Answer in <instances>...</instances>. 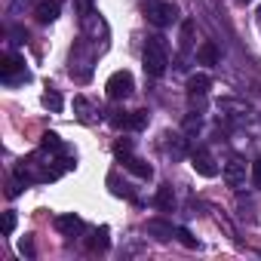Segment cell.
<instances>
[{
  "instance_id": "obj_4",
  "label": "cell",
  "mask_w": 261,
  "mask_h": 261,
  "mask_svg": "<svg viewBox=\"0 0 261 261\" xmlns=\"http://www.w3.org/2000/svg\"><path fill=\"white\" fill-rule=\"evenodd\" d=\"M0 80L4 83H19V80H28V71H25V59L22 56H4V65H0Z\"/></svg>"
},
{
  "instance_id": "obj_9",
  "label": "cell",
  "mask_w": 261,
  "mask_h": 261,
  "mask_svg": "<svg viewBox=\"0 0 261 261\" xmlns=\"http://www.w3.org/2000/svg\"><path fill=\"white\" fill-rule=\"evenodd\" d=\"M145 230H148L151 237H157L160 243H166V240H172V237H175V227H172L169 221H163V218H148Z\"/></svg>"
},
{
  "instance_id": "obj_15",
  "label": "cell",
  "mask_w": 261,
  "mask_h": 261,
  "mask_svg": "<svg viewBox=\"0 0 261 261\" xmlns=\"http://www.w3.org/2000/svg\"><path fill=\"white\" fill-rule=\"evenodd\" d=\"M92 252H105L108 246H111V240H108V227H98L92 237H89V243H86Z\"/></svg>"
},
{
  "instance_id": "obj_24",
  "label": "cell",
  "mask_w": 261,
  "mask_h": 261,
  "mask_svg": "<svg viewBox=\"0 0 261 261\" xmlns=\"http://www.w3.org/2000/svg\"><path fill=\"white\" fill-rule=\"evenodd\" d=\"M19 252H22V255H34V243H31V240L25 237V240L19 243Z\"/></svg>"
},
{
  "instance_id": "obj_5",
  "label": "cell",
  "mask_w": 261,
  "mask_h": 261,
  "mask_svg": "<svg viewBox=\"0 0 261 261\" xmlns=\"http://www.w3.org/2000/svg\"><path fill=\"white\" fill-rule=\"evenodd\" d=\"M191 166H194V172L203 175V178H215V175H218V163H215V157H212L206 148H200V151L191 154Z\"/></svg>"
},
{
  "instance_id": "obj_25",
  "label": "cell",
  "mask_w": 261,
  "mask_h": 261,
  "mask_svg": "<svg viewBox=\"0 0 261 261\" xmlns=\"http://www.w3.org/2000/svg\"><path fill=\"white\" fill-rule=\"evenodd\" d=\"M89 7H92V0H77V10H80L83 16H92V13H89Z\"/></svg>"
},
{
  "instance_id": "obj_6",
  "label": "cell",
  "mask_w": 261,
  "mask_h": 261,
  "mask_svg": "<svg viewBox=\"0 0 261 261\" xmlns=\"http://www.w3.org/2000/svg\"><path fill=\"white\" fill-rule=\"evenodd\" d=\"M117 160H120V166H123V169H129L133 175H139V178H145V181L154 175L151 163H145V160H139V157H133V154H117Z\"/></svg>"
},
{
  "instance_id": "obj_20",
  "label": "cell",
  "mask_w": 261,
  "mask_h": 261,
  "mask_svg": "<svg viewBox=\"0 0 261 261\" xmlns=\"http://www.w3.org/2000/svg\"><path fill=\"white\" fill-rule=\"evenodd\" d=\"M175 240H178L181 246H188V249H197V240L191 237V230H188V227H175Z\"/></svg>"
},
{
  "instance_id": "obj_10",
  "label": "cell",
  "mask_w": 261,
  "mask_h": 261,
  "mask_svg": "<svg viewBox=\"0 0 261 261\" xmlns=\"http://www.w3.org/2000/svg\"><path fill=\"white\" fill-rule=\"evenodd\" d=\"M56 230L59 233H65V237H74L77 230H83V221H80V215H59L56 218Z\"/></svg>"
},
{
  "instance_id": "obj_23",
  "label": "cell",
  "mask_w": 261,
  "mask_h": 261,
  "mask_svg": "<svg viewBox=\"0 0 261 261\" xmlns=\"http://www.w3.org/2000/svg\"><path fill=\"white\" fill-rule=\"evenodd\" d=\"M252 185H255V188H261V157L252 163Z\"/></svg>"
},
{
  "instance_id": "obj_16",
  "label": "cell",
  "mask_w": 261,
  "mask_h": 261,
  "mask_svg": "<svg viewBox=\"0 0 261 261\" xmlns=\"http://www.w3.org/2000/svg\"><path fill=\"white\" fill-rule=\"evenodd\" d=\"M108 123L114 129H129V123H133V111H111Z\"/></svg>"
},
{
  "instance_id": "obj_19",
  "label": "cell",
  "mask_w": 261,
  "mask_h": 261,
  "mask_svg": "<svg viewBox=\"0 0 261 261\" xmlns=\"http://www.w3.org/2000/svg\"><path fill=\"white\" fill-rule=\"evenodd\" d=\"M74 111H77V117H80L83 123H89V120H92V108H89V101H86L83 95H77V98H74Z\"/></svg>"
},
{
  "instance_id": "obj_11",
  "label": "cell",
  "mask_w": 261,
  "mask_h": 261,
  "mask_svg": "<svg viewBox=\"0 0 261 261\" xmlns=\"http://www.w3.org/2000/svg\"><path fill=\"white\" fill-rule=\"evenodd\" d=\"M209 89H212L209 74H191L188 77V95H206Z\"/></svg>"
},
{
  "instance_id": "obj_14",
  "label": "cell",
  "mask_w": 261,
  "mask_h": 261,
  "mask_svg": "<svg viewBox=\"0 0 261 261\" xmlns=\"http://www.w3.org/2000/svg\"><path fill=\"white\" fill-rule=\"evenodd\" d=\"M197 62L200 65H215L218 62V49H215V43H200V49H197Z\"/></svg>"
},
{
  "instance_id": "obj_3",
  "label": "cell",
  "mask_w": 261,
  "mask_h": 261,
  "mask_svg": "<svg viewBox=\"0 0 261 261\" xmlns=\"http://www.w3.org/2000/svg\"><path fill=\"white\" fill-rule=\"evenodd\" d=\"M133 89H136V80H133V74H129V71H114L108 77V83H105V92H108L111 101L129 98V95H133Z\"/></svg>"
},
{
  "instance_id": "obj_17",
  "label": "cell",
  "mask_w": 261,
  "mask_h": 261,
  "mask_svg": "<svg viewBox=\"0 0 261 261\" xmlns=\"http://www.w3.org/2000/svg\"><path fill=\"white\" fill-rule=\"evenodd\" d=\"M43 105H46L49 111H56V114H59V111L65 108V101H62V95H59V92H56L53 86H49V89L43 92Z\"/></svg>"
},
{
  "instance_id": "obj_2",
  "label": "cell",
  "mask_w": 261,
  "mask_h": 261,
  "mask_svg": "<svg viewBox=\"0 0 261 261\" xmlns=\"http://www.w3.org/2000/svg\"><path fill=\"white\" fill-rule=\"evenodd\" d=\"M145 16H148L151 25L166 28V25L178 22V7L169 4V0H151V4H145Z\"/></svg>"
},
{
  "instance_id": "obj_7",
  "label": "cell",
  "mask_w": 261,
  "mask_h": 261,
  "mask_svg": "<svg viewBox=\"0 0 261 261\" xmlns=\"http://www.w3.org/2000/svg\"><path fill=\"white\" fill-rule=\"evenodd\" d=\"M224 181H227L230 188H243V185H246V163H243L240 157L227 160V166H224Z\"/></svg>"
},
{
  "instance_id": "obj_27",
  "label": "cell",
  "mask_w": 261,
  "mask_h": 261,
  "mask_svg": "<svg viewBox=\"0 0 261 261\" xmlns=\"http://www.w3.org/2000/svg\"><path fill=\"white\" fill-rule=\"evenodd\" d=\"M258 19H261V7H258Z\"/></svg>"
},
{
  "instance_id": "obj_8",
  "label": "cell",
  "mask_w": 261,
  "mask_h": 261,
  "mask_svg": "<svg viewBox=\"0 0 261 261\" xmlns=\"http://www.w3.org/2000/svg\"><path fill=\"white\" fill-rule=\"evenodd\" d=\"M59 0H40V4L34 7V19L40 22V25H49V22H56L59 19Z\"/></svg>"
},
{
  "instance_id": "obj_21",
  "label": "cell",
  "mask_w": 261,
  "mask_h": 261,
  "mask_svg": "<svg viewBox=\"0 0 261 261\" xmlns=\"http://www.w3.org/2000/svg\"><path fill=\"white\" fill-rule=\"evenodd\" d=\"M148 120H151V114H148V111H133V123H129V129H145V126H148Z\"/></svg>"
},
{
  "instance_id": "obj_13",
  "label": "cell",
  "mask_w": 261,
  "mask_h": 261,
  "mask_svg": "<svg viewBox=\"0 0 261 261\" xmlns=\"http://www.w3.org/2000/svg\"><path fill=\"white\" fill-rule=\"evenodd\" d=\"M154 206H157L160 212H172V206H175V197H172V188H169V185H163V188L157 191V197H154Z\"/></svg>"
},
{
  "instance_id": "obj_18",
  "label": "cell",
  "mask_w": 261,
  "mask_h": 261,
  "mask_svg": "<svg viewBox=\"0 0 261 261\" xmlns=\"http://www.w3.org/2000/svg\"><path fill=\"white\" fill-rule=\"evenodd\" d=\"M191 40H194V22H181V37H178L181 53H188V49H191Z\"/></svg>"
},
{
  "instance_id": "obj_26",
  "label": "cell",
  "mask_w": 261,
  "mask_h": 261,
  "mask_svg": "<svg viewBox=\"0 0 261 261\" xmlns=\"http://www.w3.org/2000/svg\"><path fill=\"white\" fill-rule=\"evenodd\" d=\"M240 4H252V0H240Z\"/></svg>"
},
{
  "instance_id": "obj_22",
  "label": "cell",
  "mask_w": 261,
  "mask_h": 261,
  "mask_svg": "<svg viewBox=\"0 0 261 261\" xmlns=\"http://www.w3.org/2000/svg\"><path fill=\"white\" fill-rule=\"evenodd\" d=\"M13 230H16V212H13V209H10V212H4V233H7V237H10V233H13Z\"/></svg>"
},
{
  "instance_id": "obj_12",
  "label": "cell",
  "mask_w": 261,
  "mask_h": 261,
  "mask_svg": "<svg viewBox=\"0 0 261 261\" xmlns=\"http://www.w3.org/2000/svg\"><path fill=\"white\" fill-rule=\"evenodd\" d=\"M40 145H43V151H46V154H59V157H65V154H68V148L62 145V139H59L56 133H43V136H40Z\"/></svg>"
},
{
  "instance_id": "obj_1",
  "label": "cell",
  "mask_w": 261,
  "mask_h": 261,
  "mask_svg": "<svg viewBox=\"0 0 261 261\" xmlns=\"http://www.w3.org/2000/svg\"><path fill=\"white\" fill-rule=\"evenodd\" d=\"M166 65H169V56H166L163 37H148V43H145V74L163 77Z\"/></svg>"
}]
</instances>
